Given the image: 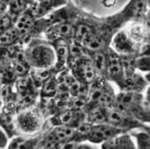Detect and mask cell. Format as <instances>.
<instances>
[{
    "instance_id": "cell-19",
    "label": "cell",
    "mask_w": 150,
    "mask_h": 149,
    "mask_svg": "<svg viewBox=\"0 0 150 149\" xmlns=\"http://www.w3.org/2000/svg\"><path fill=\"white\" fill-rule=\"evenodd\" d=\"M130 134L135 139L137 149H150V134L142 129L133 130Z\"/></svg>"
},
{
    "instance_id": "cell-10",
    "label": "cell",
    "mask_w": 150,
    "mask_h": 149,
    "mask_svg": "<svg viewBox=\"0 0 150 149\" xmlns=\"http://www.w3.org/2000/svg\"><path fill=\"white\" fill-rule=\"evenodd\" d=\"M123 133L125 131L109 123L96 124L92 125L88 141L93 144H103Z\"/></svg>"
},
{
    "instance_id": "cell-26",
    "label": "cell",
    "mask_w": 150,
    "mask_h": 149,
    "mask_svg": "<svg viewBox=\"0 0 150 149\" xmlns=\"http://www.w3.org/2000/svg\"><path fill=\"white\" fill-rule=\"evenodd\" d=\"M12 0H0V11H1V13L7 12L9 5L11 3Z\"/></svg>"
},
{
    "instance_id": "cell-2",
    "label": "cell",
    "mask_w": 150,
    "mask_h": 149,
    "mask_svg": "<svg viewBox=\"0 0 150 149\" xmlns=\"http://www.w3.org/2000/svg\"><path fill=\"white\" fill-rule=\"evenodd\" d=\"M113 108L131 114L143 124L150 123V105L146 102L144 94L120 91Z\"/></svg>"
},
{
    "instance_id": "cell-12",
    "label": "cell",
    "mask_w": 150,
    "mask_h": 149,
    "mask_svg": "<svg viewBox=\"0 0 150 149\" xmlns=\"http://www.w3.org/2000/svg\"><path fill=\"white\" fill-rule=\"evenodd\" d=\"M69 41L70 40H55L50 42L54 47L56 53V64L52 68L55 73L61 72L67 69V61L69 56Z\"/></svg>"
},
{
    "instance_id": "cell-7",
    "label": "cell",
    "mask_w": 150,
    "mask_h": 149,
    "mask_svg": "<svg viewBox=\"0 0 150 149\" xmlns=\"http://www.w3.org/2000/svg\"><path fill=\"white\" fill-rule=\"evenodd\" d=\"M110 47L121 56H138L142 48L129 37L124 28L114 35Z\"/></svg>"
},
{
    "instance_id": "cell-33",
    "label": "cell",
    "mask_w": 150,
    "mask_h": 149,
    "mask_svg": "<svg viewBox=\"0 0 150 149\" xmlns=\"http://www.w3.org/2000/svg\"><path fill=\"white\" fill-rule=\"evenodd\" d=\"M42 1V0H37V2H41Z\"/></svg>"
},
{
    "instance_id": "cell-23",
    "label": "cell",
    "mask_w": 150,
    "mask_h": 149,
    "mask_svg": "<svg viewBox=\"0 0 150 149\" xmlns=\"http://www.w3.org/2000/svg\"><path fill=\"white\" fill-rule=\"evenodd\" d=\"M1 24H0V29H1V33L10 29L11 28L15 26L16 19L12 16L8 12L1 13Z\"/></svg>"
},
{
    "instance_id": "cell-16",
    "label": "cell",
    "mask_w": 150,
    "mask_h": 149,
    "mask_svg": "<svg viewBox=\"0 0 150 149\" xmlns=\"http://www.w3.org/2000/svg\"><path fill=\"white\" fill-rule=\"evenodd\" d=\"M59 92V81L57 73L53 75L40 88V98L42 100L50 101L57 96Z\"/></svg>"
},
{
    "instance_id": "cell-17",
    "label": "cell",
    "mask_w": 150,
    "mask_h": 149,
    "mask_svg": "<svg viewBox=\"0 0 150 149\" xmlns=\"http://www.w3.org/2000/svg\"><path fill=\"white\" fill-rule=\"evenodd\" d=\"M0 44H1V48L13 47L18 44L21 45V35L15 26L1 33Z\"/></svg>"
},
{
    "instance_id": "cell-22",
    "label": "cell",
    "mask_w": 150,
    "mask_h": 149,
    "mask_svg": "<svg viewBox=\"0 0 150 149\" xmlns=\"http://www.w3.org/2000/svg\"><path fill=\"white\" fill-rule=\"evenodd\" d=\"M134 65L138 71L150 73V49L138 56L134 60Z\"/></svg>"
},
{
    "instance_id": "cell-4",
    "label": "cell",
    "mask_w": 150,
    "mask_h": 149,
    "mask_svg": "<svg viewBox=\"0 0 150 149\" xmlns=\"http://www.w3.org/2000/svg\"><path fill=\"white\" fill-rule=\"evenodd\" d=\"M43 124V114L35 107L21 110L16 117L18 131L25 135L37 134L42 130Z\"/></svg>"
},
{
    "instance_id": "cell-9",
    "label": "cell",
    "mask_w": 150,
    "mask_h": 149,
    "mask_svg": "<svg viewBox=\"0 0 150 149\" xmlns=\"http://www.w3.org/2000/svg\"><path fill=\"white\" fill-rule=\"evenodd\" d=\"M86 118L87 114L84 109L68 108L53 115L50 121L52 126L67 125L77 128L80 124L86 121Z\"/></svg>"
},
{
    "instance_id": "cell-6",
    "label": "cell",
    "mask_w": 150,
    "mask_h": 149,
    "mask_svg": "<svg viewBox=\"0 0 150 149\" xmlns=\"http://www.w3.org/2000/svg\"><path fill=\"white\" fill-rule=\"evenodd\" d=\"M107 123L123 130L125 132H130L133 130L142 129L144 124L137 120L131 114L115 109H108Z\"/></svg>"
},
{
    "instance_id": "cell-28",
    "label": "cell",
    "mask_w": 150,
    "mask_h": 149,
    "mask_svg": "<svg viewBox=\"0 0 150 149\" xmlns=\"http://www.w3.org/2000/svg\"><path fill=\"white\" fill-rule=\"evenodd\" d=\"M115 3H116V0H103V6H108V7L114 6Z\"/></svg>"
},
{
    "instance_id": "cell-5",
    "label": "cell",
    "mask_w": 150,
    "mask_h": 149,
    "mask_svg": "<svg viewBox=\"0 0 150 149\" xmlns=\"http://www.w3.org/2000/svg\"><path fill=\"white\" fill-rule=\"evenodd\" d=\"M103 77L108 81L116 83L121 91L125 85V72L122 56L118 55L111 47L107 50V62Z\"/></svg>"
},
{
    "instance_id": "cell-3",
    "label": "cell",
    "mask_w": 150,
    "mask_h": 149,
    "mask_svg": "<svg viewBox=\"0 0 150 149\" xmlns=\"http://www.w3.org/2000/svg\"><path fill=\"white\" fill-rule=\"evenodd\" d=\"M148 9L145 0H129L119 12L104 17V22L108 28L117 33L128 22L146 18Z\"/></svg>"
},
{
    "instance_id": "cell-14",
    "label": "cell",
    "mask_w": 150,
    "mask_h": 149,
    "mask_svg": "<svg viewBox=\"0 0 150 149\" xmlns=\"http://www.w3.org/2000/svg\"><path fill=\"white\" fill-rule=\"evenodd\" d=\"M42 134L26 135L23 134L13 137L8 146L5 149H38Z\"/></svg>"
},
{
    "instance_id": "cell-31",
    "label": "cell",
    "mask_w": 150,
    "mask_h": 149,
    "mask_svg": "<svg viewBox=\"0 0 150 149\" xmlns=\"http://www.w3.org/2000/svg\"><path fill=\"white\" fill-rule=\"evenodd\" d=\"M142 130H145L146 131H147L150 134V125H147L146 124H144V125L142 127Z\"/></svg>"
},
{
    "instance_id": "cell-21",
    "label": "cell",
    "mask_w": 150,
    "mask_h": 149,
    "mask_svg": "<svg viewBox=\"0 0 150 149\" xmlns=\"http://www.w3.org/2000/svg\"><path fill=\"white\" fill-rule=\"evenodd\" d=\"M28 7L29 6L24 1V0H12L9 5L7 12L17 20L19 16L22 14Z\"/></svg>"
},
{
    "instance_id": "cell-11",
    "label": "cell",
    "mask_w": 150,
    "mask_h": 149,
    "mask_svg": "<svg viewBox=\"0 0 150 149\" xmlns=\"http://www.w3.org/2000/svg\"><path fill=\"white\" fill-rule=\"evenodd\" d=\"M75 23L71 21L59 22L52 25L44 33V38L49 42L64 39L71 40L74 38Z\"/></svg>"
},
{
    "instance_id": "cell-24",
    "label": "cell",
    "mask_w": 150,
    "mask_h": 149,
    "mask_svg": "<svg viewBox=\"0 0 150 149\" xmlns=\"http://www.w3.org/2000/svg\"><path fill=\"white\" fill-rule=\"evenodd\" d=\"M0 133H1V141H0V145H1V149H5L9 145V138L10 137L8 136V134L3 130L1 129V131H0Z\"/></svg>"
},
{
    "instance_id": "cell-25",
    "label": "cell",
    "mask_w": 150,
    "mask_h": 149,
    "mask_svg": "<svg viewBox=\"0 0 150 149\" xmlns=\"http://www.w3.org/2000/svg\"><path fill=\"white\" fill-rule=\"evenodd\" d=\"M146 78L147 79V81H149V85L148 87L146 88L145 93H144V97H145V100L146 102L150 105V73H147L146 75Z\"/></svg>"
},
{
    "instance_id": "cell-30",
    "label": "cell",
    "mask_w": 150,
    "mask_h": 149,
    "mask_svg": "<svg viewBox=\"0 0 150 149\" xmlns=\"http://www.w3.org/2000/svg\"><path fill=\"white\" fill-rule=\"evenodd\" d=\"M24 1L30 6H33L35 4L37 3V0H24Z\"/></svg>"
},
{
    "instance_id": "cell-18",
    "label": "cell",
    "mask_w": 150,
    "mask_h": 149,
    "mask_svg": "<svg viewBox=\"0 0 150 149\" xmlns=\"http://www.w3.org/2000/svg\"><path fill=\"white\" fill-rule=\"evenodd\" d=\"M87 114L86 121L96 124H103L107 123V113L108 108L104 107H94L85 111Z\"/></svg>"
},
{
    "instance_id": "cell-15",
    "label": "cell",
    "mask_w": 150,
    "mask_h": 149,
    "mask_svg": "<svg viewBox=\"0 0 150 149\" xmlns=\"http://www.w3.org/2000/svg\"><path fill=\"white\" fill-rule=\"evenodd\" d=\"M71 2V0H42L41 2L37 3L36 6V17L37 19L44 17Z\"/></svg>"
},
{
    "instance_id": "cell-29",
    "label": "cell",
    "mask_w": 150,
    "mask_h": 149,
    "mask_svg": "<svg viewBox=\"0 0 150 149\" xmlns=\"http://www.w3.org/2000/svg\"><path fill=\"white\" fill-rule=\"evenodd\" d=\"M77 149H96V148H94L93 146H91V145H89L81 143V144H79Z\"/></svg>"
},
{
    "instance_id": "cell-1",
    "label": "cell",
    "mask_w": 150,
    "mask_h": 149,
    "mask_svg": "<svg viewBox=\"0 0 150 149\" xmlns=\"http://www.w3.org/2000/svg\"><path fill=\"white\" fill-rule=\"evenodd\" d=\"M25 55L32 69H50L56 64L54 47L45 38L32 39L25 46Z\"/></svg>"
},
{
    "instance_id": "cell-27",
    "label": "cell",
    "mask_w": 150,
    "mask_h": 149,
    "mask_svg": "<svg viewBox=\"0 0 150 149\" xmlns=\"http://www.w3.org/2000/svg\"><path fill=\"white\" fill-rule=\"evenodd\" d=\"M80 143L76 142V141H70L68 143H66L63 147L62 149H77L78 148V145H79Z\"/></svg>"
},
{
    "instance_id": "cell-13",
    "label": "cell",
    "mask_w": 150,
    "mask_h": 149,
    "mask_svg": "<svg viewBox=\"0 0 150 149\" xmlns=\"http://www.w3.org/2000/svg\"><path fill=\"white\" fill-rule=\"evenodd\" d=\"M148 85L149 81H147L146 76L142 75L139 72L135 71L125 76V85L121 91L144 94Z\"/></svg>"
},
{
    "instance_id": "cell-8",
    "label": "cell",
    "mask_w": 150,
    "mask_h": 149,
    "mask_svg": "<svg viewBox=\"0 0 150 149\" xmlns=\"http://www.w3.org/2000/svg\"><path fill=\"white\" fill-rule=\"evenodd\" d=\"M123 28L136 44L141 47L150 44V22L146 18L132 20Z\"/></svg>"
},
{
    "instance_id": "cell-32",
    "label": "cell",
    "mask_w": 150,
    "mask_h": 149,
    "mask_svg": "<svg viewBox=\"0 0 150 149\" xmlns=\"http://www.w3.org/2000/svg\"><path fill=\"white\" fill-rule=\"evenodd\" d=\"M146 18L148 20V21L150 22V9H148V11H147V13H146Z\"/></svg>"
},
{
    "instance_id": "cell-20",
    "label": "cell",
    "mask_w": 150,
    "mask_h": 149,
    "mask_svg": "<svg viewBox=\"0 0 150 149\" xmlns=\"http://www.w3.org/2000/svg\"><path fill=\"white\" fill-rule=\"evenodd\" d=\"M92 125H93V124H91L88 121H85L81 124H80L76 129H75L73 141H76L80 144L88 141Z\"/></svg>"
}]
</instances>
